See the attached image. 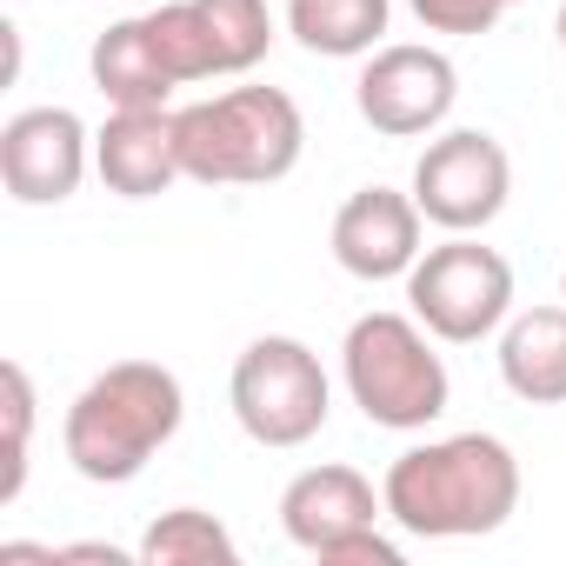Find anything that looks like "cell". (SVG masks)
I'll return each instance as SVG.
<instances>
[{
  "label": "cell",
  "instance_id": "6da1fadb",
  "mask_svg": "<svg viewBox=\"0 0 566 566\" xmlns=\"http://www.w3.org/2000/svg\"><path fill=\"white\" fill-rule=\"evenodd\" d=\"M387 520L413 539H480L500 533L520 506V460L493 433H447L407 447L387 480Z\"/></svg>",
  "mask_w": 566,
  "mask_h": 566
},
{
  "label": "cell",
  "instance_id": "7a4b0ae2",
  "mask_svg": "<svg viewBox=\"0 0 566 566\" xmlns=\"http://www.w3.org/2000/svg\"><path fill=\"white\" fill-rule=\"evenodd\" d=\"M180 420H187V394H180V380L160 360H114L107 374H94L74 394L61 447H67L81 480L127 486L180 433Z\"/></svg>",
  "mask_w": 566,
  "mask_h": 566
},
{
  "label": "cell",
  "instance_id": "3957f363",
  "mask_svg": "<svg viewBox=\"0 0 566 566\" xmlns=\"http://www.w3.org/2000/svg\"><path fill=\"white\" fill-rule=\"evenodd\" d=\"M174 127H180V167L200 187H273L307 154L301 101L280 87H227L213 101L180 107Z\"/></svg>",
  "mask_w": 566,
  "mask_h": 566
},
{
  "label": "cell",
  "instance_id": "277c9868",
  "mask_svg": "<svg viewBox=\"0 0 566 566\" xmlns=\"http://www.w3.org/2000/svg\"><path fill=\"white\" fill-rule=\"evenodd\" d=\"M340 374L354 407L387 433H420L453 400L447 360L433 354V334L413 314H360L340 340Z\"/></svg>",
  "mask_w": 566,
  "mask_h": 566
},
{
  "label": "cell",
  "instance_id": "5b68a950",
  "mask_svg": "<svg viewBox=\"0 0 566 566\" xmlns=\"http://www.w3.org/2000/svg\"><path fill=\"white\" fill-rule=\"evenodd\" d=\"M227 400H233V420L253 447H307L327 413H334V387H327V367L307 340L294 334H260L240 360H233V380H227Z\"/></svg>",
  "mask_w": 566,
  "mask_h": 566
},
{
  "label": "cell",
  "instance_id": "8992f818",
  "mask_svg": "<svg viewBox=\"0 0 566 566\" xmlns=\"http://www.w3.org/2000/svg\"><path fill=\"white\" fill-rule=\"evenodd\" d=\"M407 307L433 340L473 347L513 321V266H506V253L480 247L473 233H447L440 247H427L413 260Z\"/></svg>",
  "mask_w": 566,
  "mask_h": 566
},
{
  "label": "cell",
  "instance_id": "52a82bcc",
  "mask_svg": "<svg viewBox=\"0 0 566 566\" xmlns=\"http://www.w3.org/2000/svg\"><path fill=\"white\" fill-rule=\"evenodd\" d=\"M427 213V227L440 233H480L506 213L513 193V160L493 134L480 127H447L427 140V154L413 160V187H407Z\"/></svg>",
  "mask_w": 566,
  "mask_h": 566
},
{
  "label": "cell",
  "instance_id": "ba28073f",
  "mask_svg": "<svg viewBox=\"0 0 566 566\" xmlns=\"http://www.w3.org/2000/svg\"><path fill=\"white\" fill-rule=\"evenodd\" d=\"M460 101V67L440 54V48H420V41H400V48H374L360 81H354V107L374 134L387 140H420V134H440L447 114Z\"/></svg>",
  "mask_w": 566,
  "mask_h": 566
},
{
  "label": "cell",
  "instance_id": "9c48e42d",
  "mask_svg": "<svg viewBox=\"0 0 566 566\" xmlns=\"http://www.w3.org/2000/svg\"><path fill=\"white\" fill-rule=\"evenodd\" d=\"M94 167V134L74 107H28L0 127V180L21 207H61Z\"/></svg>",
  "mask_w": 566,
  "mask_h": 566
},
{
  "label": "cell",
  "instance_id": "30bf717a",
  "mask_svg": "<svg viewBox=\"0 0 566 566\" xmlns=\"http://www.w3.org/2000/svg\"><path fill=\"white\" fill-rule=\"evenodd\" d=\"M420 233H427V213H420L413 193L360 187V193H347L340 213H334V260H340L354 280H407L413 260L427 253Z\"/></svg>",
  "mask_w": 566,
  "mask_h": 566
},
{
  "label": "cell",
  "instance_id": "8fae6325",
  "mask_svg": "<svg viewBox=\"0 0 566 566\" xmlns=\"http://www.w3.org/2000/svg\"><path fill=\"white\" fill-rule=\"evenodd\" d=\"M94 174L107 180V193L120 200H154L174 180H187L180 167V127L167 107H114L107 127L94 134Z\"/></svg>",
  "mask_w": 566,
  "mask_h": 566
},
{
  "label": "cell",
  "instance_id": "7c38bea8",
  "mask_svg": "<svg viewBox=\"0 0 566 566\" xmlns=\"http://www.w3.org/2000/svg\"><path fill=\"white\" fill-rule=\"evenodd\" d=\"M387 513V493H374V480L360 467H307L287 480V493H280V526H287V539L301 553H327L334 539L360 533V526H380Z\"/></svg>",
  "mask_w": 566,
  "mask_h": 566
},
{
  "label": "cell",
  "instance_id": "4fadbf2b",
  "mask_svg": "<svg viewBox=\"0 0 566 566\" xmlns=\"http://www.w3.org/2000/svg\"><path fill=\"white\" fill-rule=\"evenodd\" d=\"M500 380L526 407H566V307H526L500 327Z\"/></svg>",
  "mask_w": 566,
  "mask_h": 566
},
{
  "label": "cell",
  "instance_id": "5bb4252c",
  "mask_svg": "<svg viewBox=\"0 0 566 566\" xmlns=\"http://www.w3.org/2000/svg\"><path fill=\"white\" fill-rule=\"evenodd\" d=\"M87 67H94V87L107 94V107H167V94L180 87L174 67H167L160 48H154L147 14H140V21H114V28L94 41Z\"/></svg>",
  "mask_w": 566,
  "mask_h": 566
},
{
  "label": "cell",
  "instance_id": "9a60e30c",
  "mask_svg": "<svg viewBox=\"0 0 566 566\" xmlns=\"http://www.w3.org/2000/svg\"><path fill=\"white\" fill-rule=\"evenodd\" d=\"M394 21V0H287V28L307 54L327 61H360L380 48Z\"/></svg>",
  "mask_w": 566,
  "mask_h": 566
},
{
  "label": "cell",
  "instance_id": "2e32d148",
  "mask_svg": "<svg viewBox=\"0 0 566 566\" xmlns=\"http://www.w3.org/2000/svg\"><path fill=\"white\" fill-rule=\"evenodd\" d=\"M193 14H200L213 74H247V67L266 61V48H273V14H266V0H193Z\"/></svg>",
  "mask_w": 566,
  "mask_h": 566
},
{
  "label": "cell",
  "instance_id": "e0dca14e",
  "mask_svg": "<svg viewBox=\"0 0 566 566\" xmlns=\"http://www.w3.org/2000/svg\"><path fill=\"white\" fill-rule=\"evenodd\" d=\"M233 559H240L233 533L213 513H200V506L160 513L147 526V539H140V566H233Z\"/></svg>",
  "mask_w": 566,
  "mask_h": 566
},
{
  "label": "cell",
  "instance_id": "ac0fdd59",
  "mask_svg": "<svg viewBox=\"0 0 566 566\" xmlns=\"http://www.w3.org/2000/svg\"><path fill=\"white\" fill-rule=\"evenodd\" d=\"M0 413H8V473H0V506H14L28 486V447H34V380L21 360L0 367Z\"/></svg>",
  "mask_w": 566,
  "mask_h": 566
},
{
  "label": "cell",
  "instance_id": "d6986e66",
  "mask_svg": "<svg viewBox=\"0 0 566 566\" xmlns=\"http://www.w3.org/2000/svg\"><path fill=\"white\" fill-rule=\"evenodd\" d=\"M154 28V48L160 61L174 67V81H213V54H207V34H200V14H193V0H167V8L147 14Z\"/></svg>",
  "mask_w": 566,
  "mask_h": 566
},
{
  "label": "cell",
  "instance_id": "ffe728a7",
  "mask_svg": "<svg viewBox=\"0 0 566 566\" xmlns=\"http://www.w3.org/2000/svg\"><path fill=\"white\" fill-rule=\"evenodd\" d=\"M413 8V21L427 28V34H453V41H467V34H493L520 0H407Z\"/></svg>",
  "mask_w": 566,
  "mask_h": 566
},
{
  "label": "cell",
  "instance_id": "44dd1931",
  "mask_svg": "<svg viewBox=\"0 0 566 566\" xmlns=\"http://www.w3.org/2000/svg\"><path fill=\"white\" fill-rule=\"evenodd\" d=\"M321 566H400V539H387L380 526H360L347 539H334L327 553H314Z\"/></svg>",
  "mask_w": 566,
  "mask_h": 566
},
{
  "label": "cell",
  "instance_id": "7402d4cb",
  "mask_svg": "<svg viewBox=\"0 0 566 566\" xmlns=\"http://www.w3.org/2000/svg\"><path fill=\"white\" fill-rule=\"evenodd\" d=\"M61 559H107V566H127V553H120V546H107V539H81V546H61Z\"/></svg>",
  "mask_w": 566,
  "mask_h": 566
},
{
  "label": "cell",
  "instance_id": "603a6c76",
  "mask_svg": "<svg viewBox=\"0 0 566 566\" xmlns=\"http://www.w3.org/2000/svg\"><path fill=\"white\" fill-rule=\"evenodd\" d=\"M553 34H559V54H566V0H559V28Z\"/></svg>",
  "mask_w": 566,
  "mask_h": 566
},
{
  "label": "cell",
  "instance_id": "cb8c5ba5",
  "mask_svg": "<svg viewBox=\"0 0 566 566\" xmlns=\"http://www.w3.org/2000/svg\"><path fill=\"white\" fill-rule=\"evenodd\" d=\"M559 294H566V273H559Z\"/></svg>",
  "mask_w": 566,
  "mask_h": 566
}]
</instances>
